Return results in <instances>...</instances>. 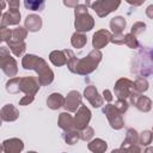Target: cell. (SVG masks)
Instances as JSON below:
<instances>
[{"label":"cell","mask_w":153,"mask_h":153,"mask_svg":"<svg viewBox=\"0 0 153 153\" xmlns=\"http://www.w3.org/2000/svg\"><path fill=\"white\" fill-rule=\"evenodd\" d=\"M65 53L67 55V67L72 73L79 74V75H87L96 71L99 62L102 61L103 54L100 49H93L91 50L87 56L82 59H78L74 53L71 49H65Z\"/></svg>","instance_id":"1"},{"label":"cell","mask_w":153,"mask_h":153,"mask_svg":"<svg viewBox=\"0 0 153 153\" xmlns=\"http://www.w3.org/2000/svg\"><path fill=\"white\" fill-rule=\"evenodd\" d=\"M22 66L24 69H32L38 74V80L41 85L45 86L53 82L54 80V72L48 66L44 59L33 55V54H26L22 59Z\"/></svg>","instance_id":"2"},{"label":"cell","mask_w":153,"mask_h":153,"mask_svg":"<svg viewBox=\"0 0 153 153\" xmlns=\"http://www.w3.org/2000/svg\"><path fill=\"white\" fill-rule=\"evenodd\" d=\"M39 86L41 82L36 76H13L6 82V91L12 94L23 92L25 94L35 96L38 92Z\"/></svg>","instance_id":"3"},{"label":"cell","mask_w":153,"mask_h":153,"mask_svg":"<svg viewBox=\"0 0 153 153\" xmlns=\"http://www.w3.org/2000/svg\"><path fill=\"white\" fill-rule=\"evenodd\" d=\"M74 27L76 31L80 32H87L93 29L94 26V19L88 13L86 5H78L74 7Z\"/></svg>","instance_id":"4"},{"label":"cell","mask_w":153,"mask_h":153,"mask_svg":"<svg viewBox=\"0 0 153 153\" xmlns=\"http://www.w3.org/2000/svg\"><path fill=\"white\" fill-rule=\"evenodd\" d=\"M0 67H1L2 72L10 78L16 76L18 73L17 61L14 60V57H12L10 55V51L6 47L0 48Z\"/></svg>","instance_id":"5"},{"label":"cell","mask_w":153,"mask_h":153,"mask_svg":"<svg viewBox=\"0 0 153 153\" xmlns=\"http://www.w3.org/2000/svg\"><path fill=\"white\" fill-rule=\"evenodd\" d=\"M114 91H115L116 97L117 98H122V99H128L133 94L137 93V91L135 88V82L131 81L128 78H121V79H118L115 82Z\"/></svg>","instance_id":"6"},{"label":"cell","mask_w":153,"mask_h":153,"mask_svg":"<svg viewBox=\"0 0 153 153\" xmlns=\"http://www.w3.org/2000/svg\"><path fill=\"white\" fill-rule=\"evenodd\" d=\"M121 5V0H96L91 4V8L97 13L98 17L104 18L111 12L116 11Z\"/></svg>","instance_id":"7"},{"label":"cell","mask_w":153,"mask_h":153,"mask_svg":"<svg viewBox=\"0 0 153 153\" xmlns=\"http://www.w3.org/2000/svg\"><path fill=\"white\" fill-rule=\"evenodd\" d=\"M103 114L106 116L109 124L111 126L112 129L118 130L124 127V120L122 117V112H120L114 104H110V103L106 104L103 108Z\"/></svg>","instance_id":"8"},{"label":"cell","mask_w":153,"mask_h":153,"mask_svg":"<svg viewBox=\"0 0 153 153\" xmlns=\"http://www.w3.org/2000/svg\"><path fill=\"white\" fill-rule=\"evenodd\" d=\"M139 134L135 129L129 128L126 134V139L122 142L121 148L116 151H127V152H141V148L139 147Z\"/></svg>","instance_id":"9"},{"label":"cell","mask_w":153,"mask_h":153,"mask_svg":"<svg viewBox=\"0 0 153 153\" xmlns=\"http://www.w3.org/2000/svg\"><path fill=\"white\" fill-rule=\"evenodd\" d=\"M91 120V111L86 105H80L79 109L76 110V114L74 116V123H75V129L81 130L84 129Z\"/></svg>","instance_id":"10"},{"label":"cell","mask_w":153,"mask_h":153,"mask_svg":"<svg viewBox=\"0 0 153 153\" xmlns=\"http://www.w3.org/2000/svg\"><path fill=\"white\" fill-rule=\"evenodd\" d=\"M111 36L112 33L109 30L105 29H100L98 31H96L93 33L92 37V45L94 49H102L105 45H108L111 42Z\"/></svg>","instance_id":"11"},{"label":"cell","mask_w":153,"mask_h":153,"mask_svg":"<svg viewBox=\"0 0 153 153\" xmlns=\"http://www.w3.org/2000/svg\"><path fill=\"white\" fill-rule=\"evenodd\" d=\"M81 94L73 90V91H69L66 99H65V104H63V108L66 111H69V112H75L78 110V108L81 105Z\"/></svg>","instance_id":"12"},{"label":"cell","mask_w":153,"mask_h":153,"mask_svg":"<svg viewBox=\"0 0 153 153\" xmlns=\"http://www.w3.org/2000/svg\"><path fill=\"white\" fill-rule=\"evenodd\" d=\"M129 102L130 104H133L137 110L142 111V112H148L151 109H152V100L146 97V96H142L141 93H135L133 94L130 98H129Z\"/></svg>","instance_id":"13"},{"label":"cell","mask_w":153,"mask_h":153,"mask_svg":"<svg viewBox=\"0 0 153 153\" xmlns=\"http://www.w3.org/2000/svg\"><path fill=\"white\" fill-rule=\"evenodd\" d=\"M84 97L91 103V105L93 108H100L103 105L104 98L98 93L96 86H93V85L86 86V88L84 90Z\"/></svg>","instance_id":"14"},{"label":"cell","mask_w":153,"mask_h":153,"mask_svg":"<svg viewBox=\"0 0 153 153\" xmlns=\"http://www.w3.org/2000/svg\"><path fill=\"white\" fill-rule=\"evenodd\" d=\"M22 14L19 8H8L7 12H4L1 16V26H10V25H18L20 22Z\"/></svg>","instance_id":"15"},{"label":"cell","mask_w":153,"mask_h":153,"mask_svg":"<svg viewBox=\"0 0 153 153\" xmlns=\"http://www.w3.org/2000/svg\"><path fill=\"white\" fill-rule=\"evenodd\" d=\"M23 148H24V143L18 137L7 139L1 145V151L5 153H19L23 151Z\"/></svg>","instance_id":"16"},{"label":"cell","mask_w":153,"mask_h":153,"mask_svg":"<svg viewBox=\"0 0 153 153\" xmlns=\"http://www.w3.org/2000/svg\"><path fill=\"white\" fill-rule=\"evenodd\" d=\"M1 120L5 122H13L19 117V111L13 104H6L0 110Z\"/></svg>","instance_id":"17"},{"label":"cell","mask_w":153,"mask_h":153,"mask_svg":"<svg viewBox=\"0 0 153 153\" xmlns=\"http://www.w3.org/2000/svg\"><path fill=\"white\" fill-rule=\"evenodd\" d=\"M42 24H43L42 23V18L38 14H35V13L26 16V18L24 20V25H25L26 30L30 31V32L39 31L41 27H42Z\"/></svg>","instance_id":"18"},{"label":"cell","mask_w":153,"mask_h":153,"mask_svg":"<svg viewBox=\"0 0 153 153\" xmlns=\"http://www.w3.org/2000/svg\"><path fill=\"white\" fill-rule=\"evenodd\" d=\"M59 127L65 130V131H69L75 129V123H74V118L72 117V115H69V111H65L61 112L59 115Z\"/></svg>","instance_id":"19"},{"label":"cell","mask_w":153,"mask_h":153,"mask_svg":"<svg viewBox=\"0 0 153 153\" xmlns=\"http://www.w3.org/2000/svg\"><path fill=\"white\" fill-rule=\"evenodd\" d=\"M26 36H27V30H26V27L17 26V27L12 29V36H11V38H10L6 43H7V45H8V44H18V43L25 42Z\"/></svg>","instance_id":"20"},{"label":"cell","mask_w":153,"mask_h":153,"mask_svg":"<svg viewBox=\"0 0 153 153\" xmlns=\"http://www.w3.org/2000/svg\"><path fill=\"white\" fill-rule=\"evenodd\" d=\"M65 97L61 94V93H57V92H54L48 96L47 98V106L51 110H57L63 106L65 104Z\"/></svg>","instance_id":"21"},{"label":"cell","mask_w":153,"mask_h":153,"mask_svg":"<svg viewBox=\"0 0 153 153\" xmlns=\"http://www.w3.org/2000/svg\"><path fill=\"white\" fill-rule=\"evenodd\" d=\"M49 60L54 66H63L67 65V55L65 50H54L49 54Z\"/></svg>","instance_id":"22"},{"label":"cell","mask_w":153,"mask_h":153,"mask_svg":"<svg viewBox=\"0 0 153 153\" xmlns=\"http://www.w3.org/2000/svg\"><path fill=\"white\" fill-rule=\"evenodd\" d=\"M126 25H127V22L123 17L121 16H117V17H114L111 20H110V29L112 30L114 33H122L123 30L126 29Z\"/></svg>","instance_id":"23"},{"label":"cell","mask_w":153,"mask_h":153,"mask_svg":"<svg viewBox=\"0 0 153 153\" xmlns=\"http://www.w3.org/2000/svg\"><path fill=\"white\" fill-rule=\"evenodd\" d=\"M87 148L91 152H94V153H103V152L106 151L108 143L104 140H102V139H93V140L88 141Z\"/></svg>","instance_id":"24"},{"label":"cell","mask_w":153,"mask_h":153,"mask_svg":"<svg viewBox=\"0 0 153 153\" xmlns=\"http://www.w3.org/2000/svg\"><path fill=\"white\" fill-rule=\"evenodd\" d=\"M86 43H87V37L84 35V32L75 31L71 37V44L76 49H81L82 47H85Z\"/></svg>","instance_id":"25"},{"label":"cell","mask_w":153,"mask_h":153,"mask_svg":"<svg viewBox=\"0 0 153 153\" xmlns=\"http://www.w3.org/2000/svg\"><path fill=\"white\" fill-rule=\"evenodd\" d=\"M45 0H24V6L26 10L42 11L44 8Z\"/></svg>","instance_id":"26"},{"label":"cell","mask_w":153,"mask_h":153,"mask_svg":"<svg viewBox=\"0 0 153 153\" xmlns=\"http://www.w3.org/2000/svg\"><path fill=\"white\" fill-rule=\"evenodd\" d=\"M63 139L66 141V143L68 145H74L79 141L80 139V133L78 129H73V130H69V131H66L65 135H63Z\"/></svg>","instance_id":"27"},{"label":"cell","mask_w":153,"mask_h":153,"mask_svg":"<svg viewBox=\"0 0 153 153\" xmlns=\"http://www.w3.org/2000/svg\"><path fill=\"white\" fill-rule=\"evenodd\" d=\"M124 44H126L128 48H130V49H136V48H139V45H140V44H139V41H137V38H136V36L133 35L131 32L124 35Z\"/></svg>","instance_id":"28"},{"label":"cell","mask_w":153,"mask_h":153,"mask_svg":"<svg viewBox=\"0 0 153 153\" xmlns=\"http://www.w3.org/2000/svg\"><path fill=\"white\" fill-rule=\"evenodd\" d=\"M152 139H153V133L149 130H143L139 135V143L141 146H148L152 142Z\"/></svg>","instance_id":"29"},{"label":"cell","mask_w":153,"mask_h":153,"mask_svg":"<svg viewBox=\"0 0 153 153\" xmlns=\"http://www.w3.org/2000/svg\"><path fill=\"white\" fill-rule=\"evenodd\" d=\"M134 82H135V88H136L137 92L142 93V92H146L148 90V86H149L148 85V81L143 76H139Z\"/></svg>","instance_id":"30"},{"label":"cell","mask_w":153,"mask_h":153,"mask_svg":"<svg viewBox=\"0 0 153 153\" xmlns=\"http://www.w3.org/2000/svg\"><path fill=\"white\" fill-rule=\"evenodd\" d=\"M79 133H80V139L84 141H91L93 139V135H94V130L90 126H86L84 129L79 130Z\"/></svg>","instance_id":"31"},{"label":"cell","mask_w":153,"mask_h":153,"mask_svg":"<svg viewBox=\"0 0 153 153\" xmlns=\"http://www.w3.org/2000/svg\"><path fill=\"white\" fill-rule=\"evenodd\" d=\"M11 51L13 53V55L16 56H22L26 49V43L25 42H22V43H18V44H8Z\"/></svg>","instance_id":"32"},{"label":"cell","mask_w":153,"mask_h":153,"mask_svg":"<svg viewBox=\"0 0 153 153\" xmlns=\"http://www.w3.org/2000/svg\"><path fill=\"white\" fill-rule=\"evenodd\" d=\"M145 30H146V24H145L143 22H136V23L133 24V26H131V29H130V32H131L133 35H135V36H139V35H141Z\"/></svg>","instance_id":"33"},{"label":"cell","mask_w":153,"mask_h":153,"mask_svg":"<svg viewBox=\"0 0 153 153\" xmlns=\"http://www.w3.org/2000/svg\"><path fill=\"white\" fill-rule=\"evenodd\" d=\"M114 105H115L116 109H117L120 112H122V114H124V112L128 110V108H129L128 100H127V99H122V98H117V100L115 102Z\"/></svg>","instance_id":"34"},{"label":"cell","mask_w":153,"mask_h":153,"mask_svg":"<svg viewBox=\"0 0 153 153\" xmlns=\"http://www.w3.org/2000/svg\"><path fill=\"white\" fill-rule=\"evenodd\" d=\"M12 36V29H8L7 26H1L0 29V39L2 42H7Z\"/></svg>","instance_id":"35"},{"label":"cell","mask_w":153,"mask_h":153,"mask_svg":"<svg viewBox=\"0 0 153 153\" xmlns=\"http://www.w3.org/2000/svg\"><path fill=\"white\" fill-rule=\"evenodd\" d=\"M111 43L121 45L124 44V35L123 33H112L111 36Z\"/></svg>","instance_id":"36"},{"label":"cell","mask_w":153,"mask_h":153,"mask_svg":"<svg viewBox=\"0 0 153 153\" xmlns=\"http://www.w3.org/2000/svg\"><path fill=\"white\" fill-rule=\"evenodd\" d=\"M35 100V96L31 94H25L24 97H22L19 99V105H29Z\"/></svg>","instance_id":"37"},{"label":"cell","mask_w":153,"mask_h":153,"mask_svg":"<svg viewBox=\"0 0 153 153\" xmlns=\"http://www.w3.org/2000/svg\"><path fill=\"white\" fill-rule=\"evenodd\" d=\"M63 5L66 7H75L79 5V0H63Z\"/></svg>","instance_id":"38"},{"label":"cell","mask_w":153,"mask_h":153,"mask_svg":"<svg viewBox=\"0 0 153 153\" xmlns=\"http://www.w3.org/2000/svg\"><path fill=\"white\" fill-rule=\"evenodd\" d=\"M103 98H104L106 102L110 103V102L112 100L114 97H112V94H111V92H110L109 90H104V91H103Z\"/></svg>","instance_id":"39"},{"label":"cell","mask_w":153,"mask_h":153,"mask_svg":"<svg viewBox=\"0 0 153 153\" xmlns=\"http://www.w3.org/2000/svg\"><path fill=\"white\" fill-rule=\"evenodd\" d=\"M129 5H131V6H135V7H137V6H141L146 0H126Z\"/></svg>","instance_id":"40"},{"label":"cell","mask_w":153,"mask_h":153,"mask_svg":"<svg viewBox=\"0 0 153 153\" xmlns=\"http://www.w3.org/2000/svg\"><path fill=\"white\" fill-rule=\"evenodd\" d=\"M146 16H147L149 19L153 20V4L146 7Z\"/></svg>","instance_id":"41"},{"label":"cell","mask_w":153,"mask_h":153,"mask_svg":"<svg viewBox=\"0 0 153 153\" xmlns=\"http://www.w3.org/2000/svg\"><path fill=\"white\" fill-rule=\"evenodd\" d=\"M93 1H96V0H86V1H85V5L88 7V6H91V4H92Z\"/></svg>","instance_id":"42"},{"label":"cell","mask_w":153,"mask_h":153,"mask_svg":"<svg viewBox=\"0 0 153 153\" xmlns=\"http://www.w3.org/2000/svg\"><path fill=\"white\" fill-rule=\"evenodd\" d=\"M5 5H6V4H5V0H1V7H2V10L5 8Z\"/></svg>","instance_id":"43"},{"label":"cell","mask_w":153,"mask_h":153,"mask_svg":"<svg viewBox=\"0 0 153 153\" xmlns=\"http://www.w3.org/2000/svg\"><path fill=\"white\" fill-rule=\"evenodd\" d=\"M146 152H153V148H147Z\"/></svg>","instance_id":"44"},{"label":"cell","mask_w":153,"mask_h":153,"mask_svg":"<svg viewBox=\"0 0 153 153\" xmlns=\"http://www.w3.org/2000/svg\"><path fill=\"white\" fill-rule=\"evenodd\" d=\"M10 1H12V0H7V2H10Z\"/></svg>","instance_id":"45"},{"label":"cell","mask_w":153,"mask_h":153,"mask_svg":"<svg viewBox=\"0 0 153 153\" xmlns=\"http://www.w3.org/2000/svg\"><path fill=\"white\" fill-rule=\"evenodd\" d=\"M152 57H153V51H152Z\"/></svg>","instance_id":"46"},{"label":"cell","mask_w":153,"mask_h":153,"mask_svg":"<svg viewBox=\"0 0 153 153\" xmlns=\"http://www.w3.org/2000/svg\"><path fill=\"white\" fill-rule=\"evenodd\" d=\"M152 133H153V128H152Z\"/></svg>","instance_id":"47"}]
</instances>
